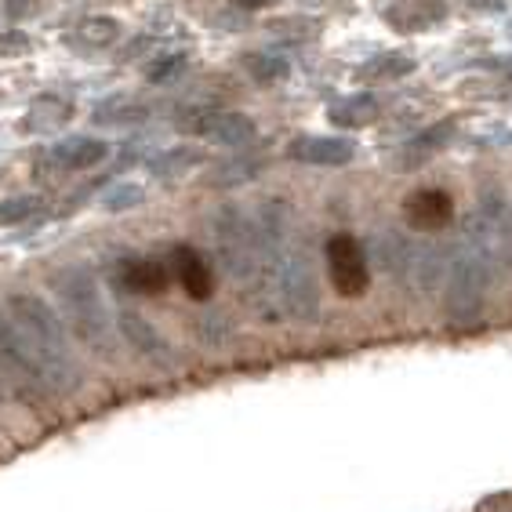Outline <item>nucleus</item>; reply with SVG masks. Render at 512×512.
I'll return each mask as SVG.
<instances>
[{
  "mask_svg": "<svg viewBox=\"0 0 512 512\" xmlns=\"http://www.w3.org/2000/svg\"><path fill=\"white\" fill-rule=\"evenodd\" d=\"M73 120V102L66 95H37V99L26 106V117H22V131L30 135H51V131L66 128Z\"/></svg>",
  "mask_w": 512,
  "mask_h": 512,
  "instance_id": "nucleus-13",
  "label": "nucleus"
},
{
  "mask_svg": "<svg viewBox=\"0 0 512 512\" xmlns=\"http://www.w3.org/2000/svg\"><path fill=\"white\" fill-rule=\"evenodd\" d=\"M215 247L218 258L226 266L229 276L247 280L251 269H255V244H251V222L240 215L237 207H226L222 215L215 218Z\"/></svg>",
  "mask_w": 512,
  "mask_h": 512,
  "instance_id": "nucleus-4",
  "label": "nucleus"
},
{
  "mask_svg": "<svg viewBox=\"0 0 512 512\" xmlns=\"http://www.w3.org/2000/svg\"><path fill=\"white\" fill-rule=\"evenodd\" d=\"M0 367L15 375L19 382H26L30 389H40V378H37V364H33V353L26 338L19 335V327L11 320L4 309H0Z\"/></svg>",
  "mask_w": 512,
  "mask_h": 512,
  "instance_id": "nucleus-8",
  "label": "nucleus"
},
{
  "mask_svg": "<svg viewBox=\"0 0 512 512\" xmlns=\"http://www.w3.org/2000/svg\"><path fill=\"white\" fill-rule=\"evenodd\" d=\"M171 262H175V276L178 284L186 287V295L204 302L211 295V269H207L204 255L193 251V247H178L175 255H171Z\"/></svg>",
  "mask_w": 512,
  "mask_h": 512,
  "instance_id": "nucleus-15",
  "label": "nucleus"
},
{
  "mask_svg": "<svg viewBox=\"0 0 512 512\" xmlns=\"http://www.w3.org/2000/svg\"><path fill=\"white\" fill-rule=\"evenodd\" d=\"M287 153L302 164H316V168H342L353 160V146L345 138H324V135H309V138H295Z\"/></svg>",
  "mask_w": 512,
  "mask_h": 512,
  "instance_id": "nucleus-11",
  "label": "nucleus"
},
{
  "mask_svg": "<svg viewBox=\"0 0 512 512\" xmlns=\"http://www.w3.org/2000/svg\"><path fill=\"white\" fill-rule=\"evenodd\" d=\"M382 273H389L396 284H411L414 276V255H418V240H411L400 229H382L371 244Z\"/></svg>",
  "mask_w": 512,
  "mask_h": 512,
  "instance_id": "nucleus-7",
  "label": "nucleus"
},
{
  "mask_svg": "<svg viewBox=\"0 0 512 512\" xmlns=\"http://www.w3.org/2000/svg\"><path fill=\"white\" fill-rule=\"evenodd\" d=\"M186 69V59L182 55H171V59H164V62H157V66H149V80L153 84H168L171 77H178Z\"/></svg>",
  "mask_w": 512,
  "mask_h": 512,
  "instance_id": "nucleus-29",
  "label": "nucleus"
},
{
  "mask_svg": "<svg viewBox=\"0 0 512 512\" xmlns=\"http://www.w3.org/2000/svg\"><path fill=\"white\" fill-rule=\"evenodd\" d=\"M146 117H149V109L131 99H109L95 109V120H99V124H135V120H146Z\"/></svg>",
  "mask_w": 512,
  "mask_h": 512,
  "instance_id": "nucleus-20",
  "label": "nucleus"
},
{
  "mask_svg": "<svg viewBox=\"0 0 512 512\" xmlns=\"http://www.w3.org/2000/svg\"><path fill=\"white\" fill-rule=\"evenodd\" d=\"M498 258L491 251H483L480 244L465 240L451 251L444 276V302L447 316L454 324H476L487 309V291H491V276Z\"/></svg>",
  "mask_w": 512,
  "mask_h": 512,
  "instance_id": "nucleus-3",
  "label": "nucleus"
},
{
  "mask_svg": "<svg viewBox=\"0 0 512 512\" xmlns=\"http://www.w3.org/2000/svg\"><path fill=\"white\" fill-rule=\"evenodd\" d=\"M8 316L15 320L19 335L26 338L33 353V364H37V378L44 393H73L80 385V367L73 360V349H69L66 327H62L59 313L37 295H19L8 298Z\"/></svg>",
  "mask_w": 512,
  "mask_h": 512,
  "instance_id": "nucleus-1",
  "label": "nucleus"
},
{
  "mask_svg": "<svg viewBox=\"0 0 512 512\" xmlns=\"http://www.w3.org/2000/svg\"><path fill=\"white\" fill-rule=\"evenodd\" d=\"M498 258L502 266L512 273V204L502 211V222H498Z\"/></svg>",
  "mask_w": 512,
  "mask_h": 512,
  "instance_id": "nucleus-28",
  "label": "nucleus"
},
{
  "mask_svg": "<svg viewBox=\"0 0 512 512\" xmlns=\"http://www.w3.org/2000/svg\"><path fill=\"white\" fill-rule=\"evenodd\" d=\"M378 117V102L371 95H353V99L331 106V120L338 128H367Z\"/></svg>",
  "mask_w": 512,
  "mask_h": 512,
  "instance_id": "nucleus-18",
  "label": "nucleus"
},
{
  "mask_svg": "<svg viewBox=\"0 0 512 512\" xmlns=\"http://www.w3.org/2000/svg\"><path fill=\"white\" fill-rule=\"evenodd\" d=\"M476 8H505V0H469Z\"/></svg>",
  "mask_w": 512,
  "mask_h": 512,
  "instance_id": "nucleus-31",
  "label": "nucleus"
},
{
  "mask_svg": "<svg viewBox=\"0 0 512 512\" xmlns=\"http://www.w3.org/2000/svg\"><path fill=\"white\" fill-rule=\"evenodd\" d=\"M99 160H106V142L88 135H73V138H62L59 146H51V153L44 157L40 168L59 175V171H88Z\"/></svg>",
  "mask_w": 512,
  "mask_h": 512,
  "instance_id": "nucleus-9",
  "label": "nucleus"
},
{
  "mask_svg": "<svg viewBox=\"0 0 512 512\" xmlns=\"http://www.w3.org/2000/svg\"><path fill=\"white\" fill-rule=\"evenodd\" d=\"M200 120H193V124H186L189 131H197V135L211 138V142H218V146H229V149H244L255 142L258 128L255 120L247 117V113H211V109H204V113H197Z\"/></svg>",
  "mask_w": 512,
  "mask_h": 512,
  "instance_id": "nucleus-6",
  "label": "nucleus"
},
{
  "mask_svg": "<svg viewBox=\"0 0 512 512\" xmlns=\"http://www.w3.org/2000/svg\"><path fill=\"white\" fill-rule=\"evenodd\" d=\"M451 131H454L451 120H447V124H440V128H429L425 135L414 138L411 146H407V153H433V149H440L447 138H451Z\"/></svg>",
  "mask_w": 512,
  "mask_h": 512,
  "instance_id": "nucleus-27",
  "label": "nucleus"
},
{
  "mask_svg": "<svg viewBox=\"0 0 512 512\" xmlns=\"http://www.w3.org/2000/svg\"><path fill=\"white\" fill-rule=\"evenodd\" d=\"M30 218H40V200L37 197H11L0 204V226H22Z\"/></svg>",
  "mask_w": 512,
  "mask_h": 512,
  "instance_id": "nucleus-23",
  "label": "nucleus"
},
{
  "mask_svg": "<svg viewBox=\"0 0 512 512\" xmlns=\"http://www.w3.org/2000/svg\"><path fill=\"white\" fill-rule=\"evenodd\" d=\"M327 258V273H331V284H335L338 295L345 298H360L371 284V269H367V258L360 251L349 233H335L324 247Z\"/></svg>",
  "mask_w": 512,
  "mask_h": 512,
  "instance_id": "nucleus-5",
  "label": "nucleus"
},
{
  "mask_svg": "<svg viewBox=\"0 0 512 512\" xmlns=\"http://www.w3.org/2000/svg\"><path fill=\"white\" fill-rule=\"evenodd\" d=\"M258 168H262L258 160H229V164H218V168H215V182H218V186H229V182H247V178H255Z\"/></svg>",
  "mask_w": 512,
  "mask_h": 512,
  "instance_id": "nucleus-25",
  "label": "nucleus"
},
{
  "mask_svg": "<svg viewBox=\"0 0 512 512\" xmlns=\"http://www.w3.org/2000/svg\"><path fill=\"white\" fill-rule=\"evenodd\" d=\"M142 197H146V193H142V186L120 182V186H113L106 197H102V207H106V211H131V207L142 204Z\"/></svg>",
  "mask_w": 512,
  "mask_h": 512,
  "instance_id": "nucleus-24",
  "label": "nucleus"
},
{
  "mask_svg": "<svg viewBox=\"0 0 512 512\" xmlns=\"http://www.w3.org/2000/svg\"><path fill=\"white\" fill-rule=\"evenodd\" d=\"M197 164H200L197 149L175 146V149H168V153H160V157L149 160V171L160 178H171V175H186V171L197 168Z\"/></svg>",
  "mask_w": 512,
  "mask_h": 512,
  "instance_id": "nucleus-19",
  "label": "nucleus"
},
{
  "mask_svg": "<svg viewBox=\"0 0 512 512\" xmlns=\"http://www.w3.org/2000/svg\"><path fill=\"white\" fill-rule=\"evenodd\" d=\"M73 40L84 44V48H109V44L120 40V22L109 19V15H88V19L77 26Z\"/></svg>",
  "mask_w": 512,
  "mask_h": 512,
  "instance_id": "nucleus-17",
  "label": "nucleus"
},
{
  "mask_svg": "<svg viewBox=\"0 0 512 512\" xmlns=\"http://www.w3.org/2000/svg\"><path fill=\"white\" fill-rule=\"evenodd\" d=\"M404 211H407V222H411L414 229L433 233V229H444L447 222H451L454 204L447 193H440V189H418V193L404 204Z\"/></svg>",
  "mask_w": 512,
  "mask_h": 512,
  "instance_id": "nucleus-12",
  "label": "nucleus"
},
{
  "mask_svg": "<svg viewBox=\"0 0 512 512\" xmlns=\"http://www.w3.org/2000/svg\"><path fill=\"white\" fill-rule=\"evenodd\" d=\"M440 15V4H429V0H400L396 8L385 11V19L393 22L396 30H425L429 22Z\"/></svg>",
  "mask_w": 512,
  "mask_h": 512,
  "instance_id": "nucleus-16",
  "label": "nucleus"
},
{
  "mask_svg": "<svg viewBox=\"0 0 512 512\" xmlns=\"http://www.w3.org/2000/svg\"><path fill=\"white\" fill-rule=\"evenodd\" d=\"M168 266L157 258H124L113 273V284L131 291V295H164L168 291Z\"/></svg>",
  "mask_w": 512,
  "mask_h": 512,
  "instance_id": "nucleus-10",
  "label": "nucleus"
},
{
  "mask_svg": "<svg viewBox=\"0 0 512 512\" xmlns=\"http://www.w3.org/2000/svg\"><path fill=\"white\" fill-rule=\"evenodd\" d=\"M33 51V40L22 30H4L0 33V59H22Z\"/></svg>",
  "mask_w": 512,
  "mask_h": 512,
  "instance_id": "nucleus-26",
  "label": "nucleus"
},
{
  "mask_svg": "<svg viewBox=\"0 0 512 512\" xmlns=\"http://www.w3.org/2000/svg\"><path fill=\"white\" fill-rule=\"evenodd\" d=\"M414 62L407 59V55H396V51H389V55H378V59H371L364 69H360V77L364 80H389V77H404L407 69H411Z\"/></svg>",
  "mask_w": 512,
  "mask_h": 512,
  "instance_id": "nucleus-21",
  "label": "nucleus"
},
{
  "mask_svg": "<svg viewBox=\"0 0 512 512\" xmlns=\"http://www.w3.org/2000/svg\"><path fill=\"white\" fill-rule=\"evenodd\" d=\"M51 287L59 295V306L66 324L73 327V335L84 345L106 353L113 345V316H109L106 302H102L99 280L88 266H66L51 276Z\"/></svg>",
  "mask_w": 512,
  "mask_h": 512,
  "instance_id": "nucleus-2",
  "label": "nucleus"
},
{
  "mask_svg": "<svg viewBox=\"0 0 512 512\" xmlns=\"http://www.w3.org/2000/svg\"><path fill=\"white\" fill-rule=\"evenodd\" d=\"M117 327L124 331V338H128L131 345H135L138 353L149 356V360H157V364H168V342L157 335V327L149 324V320H142L138 313H131V309H124V313L117 316Z\"/></svg>",
  "mask_w": 512,
  "mask_h": 512,
  "instance_id": "nucleus-14",
  "label": "nucleus"
},
{
  "mask_svg": "<svg viewBox=\"0 0 512 512\" xmlns=\"http://www.w3.org/2000/svg\"><path fill=\"white\" fill-rule=\"evenodd\" d=\"M237 8H247V11H255V8H266L269 0H233Z\"/></svg>",
  "mask_w": 512,
  "mask_h": 512,
  "instance_id": "nucleus-30",
  "label": "nucleus"
},
{
  "mask_svg": "<svg viewBox=\"0 0 512 512\" xmlns=\"http://www.w3.org/2000/svg\"><path fill=\"white\" fill-rule=\"evenodd\" d=\"M244 66L258 84H280L287 77V62L276 55H244Z\"/></svg>",
  "mask_w": 512,
  "mask_h": 512,
  "instance_id": "nucleus-22",
  "label": "nucleus"
}]
</instances>
